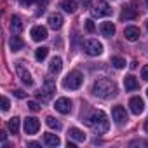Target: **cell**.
<instances>
[{"mask_svg":"<svg viewBox=\"0 0 148 148\" xmlns=\"http://www.w3.org/2000/svg\"><path fill=\"white\" fill-rule=\"evenodd\" d=\"M16 73H18V77L21 79V82H23L25 86H28V87L33 86V79H32V75H30V71L23 66V63H18V64H16Z\"/></svg>","mask_w":148,"mask_h":148,"instance_id":"8992f818","label":"cell"},{"mask_svg":"<svg viewBox=\"0 0 148 148\" xmlns=\"http://www.w3.org/2000/svg\"><path fill=\"white\" fill-rule=\"evenodd\" d=\"M28 108H30L32 112H38V110H40V105H38L37 101H28Z\"/></svg>","mask_w":148,"mask_h":148,"instance_id":"f1b7e54d","label":"cell"},{"mask_svg":"<svg viewBox=\"0 0 148 148\" xmlns=\"http://www.w3.org/2000/svg\"><path fill=\"white\" fill-rule=\"evenodd\" d=\"M124 87H125V91H136L139 87V84H138V80H136L134 75H127L124 79Z\"/></svg>","mask_w":148,"mask_h":148,"instance_id":"d6986e66","label":"cell"},{"mask_svg":"<svg viewBox=\"0 0 148 148\" xmlns=\"http://www.w3.org/2000/svg\"><path fill=\"white\" fill-rule=\"evenodd\" d=\"M54 108H56V112L66 115V113L71 112V101H70L68 98H58L56 103H54Z\"/></svg>","mask_w":148,"mask_h":148,"instance_id":"9c48e42d","label":"cell"},{"mask_svg":"<svg viewBox=\"0 0 148 148\" xmlns=\"http://www.w3.org/2000/svg\"><path fill=\"white\" fill-rule=\"evenodd\" d=\"M129 106H131V112H132L134 115H139V113H143V110H145V103H143V99H141L139 96L131 98V99H129Z\"/></svg>","mask_w":148,"mask_h":148,"instance_id":"7c38bea8","label":"cell"},{"mask_svg":"<svg viewBox=\"0 0 148 148\" xmlns=\"http://www.w3.org/2000/svg\"><path fill=\"white\" fill-rule=\"evenodd\" d=\"M14 96H16V98H19V99H23V98H26V92H25V91H21V89H16V91H14Z\"/></svg>","mask_w":148,"mask_h":148,"instance_id":"d6a6232c","label":"cell"},{"mask_svg":"<svg viewBox=\"0 0 148 148\" xmlns=\"http://www.w3.org/2000/svg\"><path fill=\"white\" fill-rule=\"evenodd\" d=\"M129 145H131V146H148V143L143 141V139H134V141H131Z\"/></svg>","mask_w":148,"mask_h":148,"instance_id":"f546056e","label":"cell"},{"mask_svg":"<svg viewBox=\"0 0 148 148\" xmlns=\"http://www.w3.org/2000/svg\"><path fill=\"white\" fill-rule=\"evenodd\" d=\"M9 108H11V103H9V99L4 96V98H2V110H4V112H7Z\"/></svg>","mask_w":148,"mask_h":148,"instance_id":"4dcf8cb0","label":"cell"},{"mask_svg":"<svg viewBox=\"0 0 148 148\" xmlns=\"http://www.w3.org/2000/svg\"><path fill=\"white\" fill-rule=\"evenodd\" d=\"M136 16V12H132V11H127V9H124L122 11V14H120V21H125V19H132Z\"/></svg>","mask_w":148,"mask_h":148,"instance_id":"4316f807","label":"cell"},{"mask_svg":"<svg viewBox=\"0 0 148 148\" xmlns=\"http://www.w3.org/2000/svg\"><path fill=\"white\" fill-rule=\"evenodd\" d=\"M112 64H113L115 68H124V66H125V59L120 58V56H113V58H112Z\"/></svg>","mask_w":148,"mask_h":148,"instance_id":"484cf974","label":"cell"},{"mask_svg":"<svg viewBox=\"0 0 148 148\" xmlns=\"http://www.w3.org/2000/svg\"><path fill=\"white\" fill-rule=\"evenodd\" d=\"M92 92L103 99H108V98H115L119 89H117V84L112 80V79H98L92 86Z\"/></svg>","mask_w":148,"mask_h":148,"instance_id":"6da1fadb","label":"cell"},{"mask_svg":"<svg viewBox=\"0 0 148 148\" xmlns=\"http://www.w3.org/2000/svg\"><path fill=\"white\" fill-rule=\"evenodd\" d=\"M38 129H40V122H38V119H35V117H28V119L25 120V132H26V134H37Z\"/></svg>","mask_w":148,"mask_h":148,"instance_id":"8fae6325","label":"cell"},{"mask_svg":"<svg viewBox=\"0 0 148 148\" xmlns=\"http://www.w3.org/2000/svg\"><path fill=\"white\" fill-rule=\"evenodd\" d=\"M49 26H51L52 30H59V28L63 26V16L58 14V12L51 14V16H49Z\"/></svg>","mask_w":148,"mask_h":148,"instance_id":"2e32d148","label":"cell"},{"mask_svg":"<svg viewBox=\"0 0 148 148\" xmlns=\"http://www.w3.org/2000/svg\"><path fill=\"white\" fill-rule=\"evenodd\" d=\"M146 7H148V0H146Z\"/></svg>","mask_w":148,"mask_h":148,"instance_id":"f35d334b","label":"cell"},{"mask_svg":"<svg viewBox=\"0 0 148 148\" xmlns=\"http://www.w3.org/2000/svg\"><path fill=\"white\" fill-rule=\"evenodd\" d=\"M112 14V9L110 5L105 2V0H98L94 4V9H92V16L94 18H103V16H110Z\"/></svg>","mask_w":148,"mask_h":148,"instance_id":"5b68a950","label":"cell"},{"mask_svg":"<svg viewBox=\"0 0 148 148\" xmlns=\"http://www.w3.org/2000/svg\"><path fill=\"white\" fill-rule=\"evenodd\" d=\"M68 134H70L71 139H75V141H79V143H84V141H86V132L80 131L79 127H70Z\"/></svg>","mask_w":148,"mask_h":148,"instance_id":"9a60e30c","label":"cell"},{"mask_svg":"<svg viewBox=\"0 0 148 148\" xmlns=\"http://www.w3.org/2000/svg\"><path fill=\"white\" fill-rule=\"evenodd\" d=\"M84 51H86L89 56H99V54L103 52V45H101L98 40L89 38V40L84 42Z\"/></svg>","mask_w":148,"mask_h":148,"instance_id":"277c9868","label":"cell"},{"mask_svg":"<svg viewBox=\"0 0 148 148\" xmlns=\"http://www.w3.org/2000/svg\"><path fill=\"white\" fill-rule=\"evenodd\" d=\"M99 32H101V35H103V37H112V35L115 33V26H113V23L105 21V23H101Z\"/></svg>","mask_w":148,"mask_h":148,"instance_id":"ac0fdd59","label":"cell"},{"mask_svg":"<svg viewBox=\"0 0 148 148\" xmlns=\"http://www.w3.org/2000/svg\"><path fill=\"white\" fill-rule=\"evenodd\" d=\"M146 28H148V19H146Z\"/></svg>","mask_w":148,"mask_h":148,"instance_id":"74e56055","label":"cell"},{"mask_svg":"<svg viewBox=\"0 0 148 148\" xmlns=\"http://www.w3.org/2000/svg\"><path fill=\"white\" fill-rule=\"evenodd\" d=\"M141 79H143V80H146V82H148V64H146V66H143V68H141Z\"/></svg>","mask_w":148,"mask_h":148,"instance_id":"1f68e13d","label":"cell"},{"mask_svg":"<svg viewBox=\"0 0 148 148\" xmlns=\"http://www.w3.org/2000/svg\"><path fill=\"white\" fill-rule=\"evenodd\" d=\"M47 54H49V49H47V47H38V49L35 51V59H37V61H44V59L47 58Z\"/></svg>","mask_w":148,"mask_h":148,"instance_id":"cb8c5ba5","label":"cell"},{"mask_svg":"<svg viewBox=\"0 0 148 148\" xmlns=\"http://www.w3.org/2000/svg\"><path fill=\"white\" fill-rule=\"evenodd\" d=\"M86 30H87V33H94V32H96V26H94L92 19H87V21H86Z\"/></svg>","mask_w":148,"mask_h":148,"instance_id":"83f0119b","label":"cell"},{"mask_svg":"<svg viewBox=\"0 0 148 148\" xmlns=\"http://www.w3.org/2000/svg\"><path fill=\"white\" fill-rule=\"evenodd\" d=\"M30 35H32V38H33L35 42H42V40H45V38L49 37V35H47V28L42 26V25L33 26L32 32H30Z\"/></svg>","mask_w":148,"mask_h":148,"instance_id":"30bf717a","label":"cell"},{"mask_svg":"<svg viewBox=\"0 0 148 148\" xmlns=\"http://www.w3.org/2000/svg\"><path fill=\"white\" fill-rule=\"evenodd\" d=\"M45 124H47L51 129H54V131H59V129H61V124H59L54 117H47V119H45Z\"/></svg>","mask_w":148,"mask_h":148,"instance_id":"d4e9b609","label":"cell"},{"mask_svg":"<svg viewBox=\"0 0 148 148\" xmlns=\"http://www.w3.org/2000/svg\"><path fill=\"white\" fill-rule=\"evenodd\" d=\"M23 45H25V42L19 38V37H16V35H12V38H11V42H9V47H11V51H19V49H23Z\"/></svg>","mask_w":148,"mask_h":148,"instance_id":"44dd1931","label":"cell"},{"mask_svg":"<svg viewBox=\"0 0 148 148\" xmlns=\"http://www.w3.org/2000/svg\"><path fill=\"white\" fill-rule=\"evenodd\" d=\"M61 68H63V59L59 56H54L51 59V63H49V73L51 75H58V73L61 71Z\"/></svg>","mask_w":148,"mask_h":148,"instance_id":"4fadbf2b","label":"cell"},{"mask_svg":"<svg viewBox=\"0 0 148 148\" xmlns=\"http://www.w3.org/2000/svg\"><path fill=\"white\" fill-rule=\"evenodd\" d=\"M86 122L91 125V129L96 132V134H103L110 129V122H108V117L103 110H94L87 119Z\"/></svg>","mask_w":148,"mask_h":148,"instance_id":"7a4b0ae2","label":"cell"},{"mask_svg":"<svg viewBox=\"0 0 148 148\" xmlns=\"http://www.w3.org/2000/svg\"><path fill=\"white\" fill-rule=\"evenodd\" d=\"M44 143H45L47 146H59L61 139H59V136H56V134H51V132H47V134H44Z\"/></svg>","mask_w":148,"mask_h":148,"instance_id":"ffe728a7","label":"cell"},{"mask_svg":"<svg viewBox=\"0 0 148 148\" xmlns=\"http://www.w3.org/2000/svg\"><path fill=\"white\" fill-rule=\"evenodd\" d=\"M61 7L66 11V12H75L77 11V2H75V0H64V2L61 4Z\"/></svg>","mask_w":148,"mask_h":148,"instance_id":"7402d4cb","label":"cell"},{"mask_svg":"<svg viewBox=\"0 0 148 148\" xmlns=\"http://www.w3.org/2000/svg\"><path fill=\"white\" fill-rule=\"evenodd\" d=\"M0 139H2L4 145H5V141H7V134H5V131H0Z\"/></svg>","mask_w":148,"mask_h":148,"instance_id":"e575fe53","label":"cell"},{"mask_svg":"<svg viewBox=\"0 0 148 148\" xmlns=\"http://www.w3.org/2000/svg\"><path fill=\"white\" fill-rule=\"evenodd\" d=\"M28 146H32V148H37V146H40L38 143H35V141H32V143H28Z\"/></svg>","mask_w":148,"mask_h":148,"instance_id":"d590c367","label":"cell"},{"mask_svg":"<svg viewBox=\"0 0 148 148\" xmlns=\"http://www.w3.org/2000/svg\"><path fill=\"white\" fill-rule=\"evenodd\" d=\"M145 132H146V134H148V120H146V122H145Z\"/></svg>","mask_w":148,"mask_h":148,"instance_id":"8d00e7d4","label":"cell"},{"mask_svg":"<svg viewBox=\"0 0 148 148\" xmlns=\"http://www.w3.org/2000/svg\"><path fill=\"white\" fill-rule=\"evenodd\" d=\"M112 119H113L115 124H119V125L125 124V122H127V112H125V108L120 106V105L113 106V108H112Z\"/></svg>","mask_w":148,"mask_h":148,"instance_id":"ba28073f","label":"cell"},{"mask_svg":"<svg viewBox=\"0 0 148 148\" xmlns=\"http://www.w3.org/2000/svg\"><path fill=\"white\" fill-rule=\"evenodd\" d=\"M84 84V75L79 71V70H73V71H70L68 75L64 77V80H63V86H64V89H70V91H75V89H79L80 86Z\"/></svg>","mask_w":148,"mask_h":148,"instance_id":"3957f363","label":"cell"},{"mask_svg":"<svg viewBox=\"0 0 148 148\" xmlns=\"http://www.w3.org/2000/svg\"><path fill=\"white\" fill-rule=\"evenodd\" d=\"M146 94H148V89H146Z\"/></svg>","mask_w":148,"mask_h":148,"instance_id":"ab89813d","label":"cell"},{"mask_svg":"<svg viewBox=\"0 0 148 148\" xmlns=\"http://www.w3.org/2000/svg\"><path fill=\"white\" fill-rule=\"evenodd\" d=\"M124 37H125L129 42H136V40L141 37V35H139V28H136V26H125Z\"/></svg>","mask_w":148,"mask_h":148,"instance_id":"5bb4252c","label":"cell"},{"mask_svg":"<svg viewBox=\"0 0 148 148\" xmlns=\"http://www.w3.org/2000/svg\"><path fill=\"white\" fill-rule=\"evenodd\" d=\"M52 92H56V84H54V80H52V79H47V80L44 82V91H40V92H38V99L47 101V99L52 96Z\"/></svg>","mask_w":148,"mask_h":148,"instance_id":"52a82bcc","label":"cell"},{"mask_svg":"<svg viewBox=\"0 0 148 148\" xmlns=\"http://www.w3.org/2000/svg\"><path fill=\"white\" fill-rule=\"evenodd\" d=\"M80 5H82L84 9H89V7H91V0H80Z\"/></svg>","mask_w":148,"mask_h":148,"instance_id":"836d02e7","label":"cell"},{"mask_svg":"<svg viewBox=\"0 0 148 148\" xmlns=\"http://www.w3.org/2000/svg\"><path fill=\"white\" fill-rule=\"evenodd\" d=\"M19 117H12L11 120H9V124H7V127H9V131L12 132V134H18V131H19Z\"/></svg>","mask_w":148,"mask_h":148,"instance_id":"603a6c76","label":"cell"},{"mask_svg":"<svg viewBox=\"0 0 148 148\" xmlns=\"http://www.w3.org/2000/svg\"><path fill=\"white\" fill-rule=\"evenodd\" d=\"M21 30H23V21H21V18H19V16H12V18H11V32H12V35H19Z\"/></svg>","mask_w":148,"mask_h":148,"instance_id":"e0dca14e","label":"cell"}]
</instances>
